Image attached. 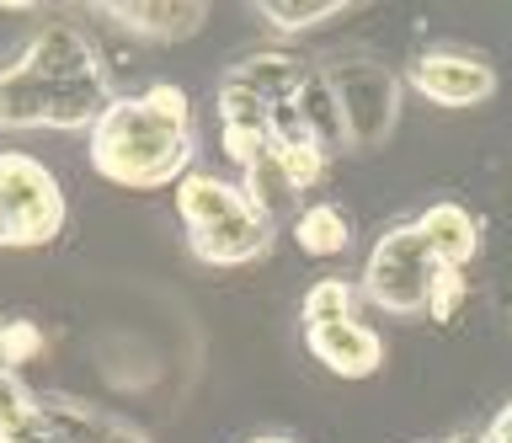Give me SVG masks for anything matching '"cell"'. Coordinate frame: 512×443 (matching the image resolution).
<instances>
[{
  "label": "cell",
  "instance_id": "15",
  "mask_svg": "<svg viewBox=\"0 0 512 443\" xmlns=\"http://www.w3.org/2000/svg\"><path fill=\"white\" fill-rule=\"evenodd\" d=\"M6 326V321H0ZM38 401V395L27 390V379H22V369H16V363L6 358V337H0V433H6V427L22 417V411Z\"/></svg>",
  "mask_w": 512,
  "mask_h": 443
},
{
  "label": "cell",
  "instance_id": "8",
  "mask_svg": "<svg viewBox=\"0 0 512 443\" xmlns=\"http://www.w3.org/2000/svg\"><path fill=\"white\" fill-rule=\"evenodd\" d=\"M304 353L342 379H368L384 363V337L358 315H347V321H331V326H304Z\"/></svg>",
  "mask_w": 512,
  "mask_h": 443
},
{
  "label": "cell",
  "instance_id": "17",
  "mask_svg": "<svg viewBox=\"0 0 512 443\" xmlns=\"http://www.w3.org/2000/svg\"><path fill=\"white\" fill-rule=\"evenodd\" d=\"M0 337H6V358L16 363V369L32 363V358H43V347H48L43 326H32V321H6V326H0Z\"/></svg>",
  "mask_w": 512,
  "mask_h": 443
},
{
  "label": "cell",
  "instance_id": "6",
  "mask_svg": "<svg viewBox=\"0 0 512 443\" xmlns=\"http://www.w3.org/2000/svg\"><path fill=\"white\" fill-rule=\"evenodd\" d=\"M187 251L203 267H246V262H262L267 251H272V214L256 198H246L240 209L208 219V225H198V230H187Z\"/></svg>",
  "mask_w": 512,
  "mask_h": 443
},
{
  "label": "cell",
  "instance_id": "14",
  "mask_svg": "<svg viewBox=\"0 0 512 443\" xmlns=\"http://www.w3.org/2000/svg\"><path fill=\"white\" fill-rule=\"evenodd\" d=\"M464 305H470V273H464V267H443L438 283H432L427 315H432L438 326H448V321H459Z\"/></svg>",
  "mask_w": 512,
  "mask_h": 443
},
{
  "label": "cell",
  "instance_id": "16",
  "mask_svg": "<svg viewBox=\"0 0 512 443\" xmlns=\"http://www.w3.org/2000/svg\"><path fill=\"white\" fill-rule=\"evenodd\" d=\"M80 443H150V438L139 427H128L123 417H112V411H96L80 401Z\"/></svg>",
  "mask_w": 512,
  "mask_h": 443
},
{
  "label": "cell",
  "instance_id": "10",
  "mask_svg": "<svg viewBox=\"0 0 512 443\" xmlns=\"http://www.w3.org/2000/svg\"><path fill=\"white\" fill-rule=\"evenodd\" d=\"M416 235L427 241V251L438 257V267H464L470 273L475 251H480V219L464 203H432L422 219H411Z\"/></svg>",
  "mask_w": 512,
  "mask_h": 443
},
{
  "label": "cell",
  "instance_id": "7",
  "mask_svg": "<svg viewBox=\"0 0 512 443\" xmlns=\"http://www.w3.org/2000/svg\"><path fill=\"white\" fill-rule=\"evenodd\" d=\"M406 81L432 107H480L486 97H496V70L480 54H459V49H438V54L411 59Z\"/></svg>",
  "mask_w": 512,
  "mask_h": 443
},
{
  "label": "cell",
  "instance_id": "2",
  "mask_svg": "<svg viewBox=\"0 0 512 443\" xmlns=\"http://www.w3.org/2000/svg\"><path fill=\"white\" fill-rule=\"evenodd\" d=\"M198 155V123L182 86L160 81L139 97H112V107L91 123L86 134V161L102 182L155 193L192 171Z\"/></svg>",
  "mask_w": 512,
  "mask_h": 443
},
{
  "label": "cell",
  "instance_id": "3",
  "mask_svg": "<svg viewBox=\"0 0 512 443\" xmlns=\"http://www.w3.org/2000/svg\"><path fill=\"white\" fill-rule=\"evenodd\" d=\"M70 203L54 177L32 150H0V251H38L59 241Z\"/></svg>",
  "mask_w": 512,
  "mask_h": 443
},
{
  "label": "cell",
  "instance_id": "4",
  "mask_svg": "<svg viewBox=\"0 0 512 443\" xmlns=\"http://www.w3.org/2000/svg\"><path fill=\"white\" fill-rule=\"evenodd\" d=\"M438 273L443 267L427 251L422 235H416V225H395L374 241V251H368L363 294H368V305L384 310V315H427Z\"/></svg>",
  "mask_w": 512,
  "mask_h": 443
},
{
  "label": "cell",
  "instance_id": "18",
  "mask_svg": "<svg viewBox=\"0 0 512 443\" xmlns=\"http://www.w3.org/2000/svg\"><path fill=\"white\" fill-rule=\"evenodd\" d=\"M486 443H512V401L491 417V427H486Z\"/></svg>",
  "mask_w": 512,
  "mask_h": 443
},
{
  "label": "cell",
  "instance_id": "5",
  "mask_svg": "<svg viewBox=\"0 0 512 443\" xmlns=\"http://www.w3.org/2000/svg\"><path fill=\"white\" fill-rule=\"evenodd\" d=\"M326 70V86L342 113V134L347 145H379L390 139L395 118H400V81L374 59H336Z\"/></svg>",
  "mask_w": 512,
  "mask_h": 443
},
{
  "label": "cell",
  "instance_id": "11",
  "mask_svg": "<svg viewBox=\"0 0 512 443\" xmlns=\"http://www.w3.org/2000/svg\"><path fill=\"white\" fill-rule=\"evenodd\" d=\"M294 246L304 251V257H342V251L352 246V219L347 209H336V203H304V209L294 214Z\"/></svg>",
  "mask_w": 512,
  "mask_h": 443
},
{
  "label": "cell",
  "instance_id": "9",
  "mask_svg": "<svg viewBox=\"0 0 512 443\" xmlns=\"http://www.w3.org/2000/svg\"><path fill=\"white\" fill-rule=\"evenodd\" d=\"M112 22L134 38H155V43H182V38H198L203 22H208V6L203 0H107Z\"/></svg>",
  "mask_w": 512,
  "mask_h": 443
},
{
  "label": "cell",
  "instance_id": "19",
  "mask_svg": "<svg viewBox=\"0 0 512 443\" xmlns=\"http://www.w3.org/2000/svg\"><path fill=\"white\" fill-rule=\"evenodd\" d=\"M246 443H299V438H288V433H256V438H246Z\"/></svg>",
  "mask_w": 512,
  "mask_h": 443
},
{
  "label": "cell",
  "instance_id": "12",
  "mask_svg": "<svg viewBox=\"0 0 512 443\" xmlns=\"http://www.w3.org/2000/svg\"><path fill=\"white\" fill-rule=\"evenodd\" d=\"M299 315H304V326H331V321H347V315H358V289H352L347 278L326 273V278H315L310 289H304V305H299Z\"/></svg>",
  "mask_w": 512,
  "mask_h": 443
},
{
  "label": "cell",
  "instance_id": "1",
  "mask_svg": "<svg viewBox=\"0 0 512 443\" xmlns=\"http://www.w3.org/2000/svg\"><path fill=\"white\" fill-rule=\"evenodd\" d=\"M112 107V75L96 43L75 22H48L16 65L0 70V129H54L91 134Z\"/></svg>",
  "mask_w": 512,
  "mask_h": 443
},
{
  "label": "cell",
  "instance_id": "20",
  "mask_svg": "<svg viewBox=\"0 0 512 443\" xmlns=\"http://www.w3.org/2000/svg\"><path fill=\"white\" fill-rule=\"evenodd\" d=\"M448 443H486V433H454Z\"/></svg>",
  "mask_w": 512,
  "mask_h": 443
},
{
  "label": "cell",
  "instance_id": "13",
  "mask_svg": "<svg viewBox=\"0 0 512 443\" xmlns=\"http://www.w3.org/2000/svg\"><path fill=\"white\" fill-rule=\"evenodd\" d=\"M262 22L272 27V33H310V27H326L331 17H342V0H262Z\"/></svg>",
  "mask_w": 512,
  "mask_h": 443
}]
</instances>
